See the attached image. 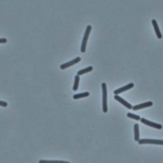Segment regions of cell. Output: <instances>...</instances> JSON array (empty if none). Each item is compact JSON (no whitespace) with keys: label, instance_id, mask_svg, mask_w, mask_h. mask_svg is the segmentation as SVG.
<instances>
[{"label":"cell","instance_id":"cell-1","mask_svg":"<svg viewBox=\"0 0 163 163\" xmlns=\"http://www.w3.org/2000/svg\"><path fill=\"white\" fill-rule=\"evenodd\" d=\"M102 93H103V111L104 113L108 112V105H107V87L105 83H103L101 84Z\"/></svg>","mask_w":163,"mask_h":163},{"label":"cell","instance_id":"cell-2","mask_svg":"<svg viewBox=\"0 0 163 163\" xmlns=\"http://www.w3.org/2000/svg\"><path fill=\"white\" fill-rule=\"evenodd\" d=\"M92 29V27L91 26L89 25L87 26V27L86 28V30H85V34L84 38H83L82 40V46H81V52L82 53H84L85 52V50H86V45H87V43L88 41V38L89 37V34L90 32L91 31Z\"/></svg>","mask_w":163,"mask_h":163},{"label":"cell","instance_id":"cell-3","mask_svg":"<svg viewBox=\"0 0 163 163\" xmlns=\"http://www.w3.org/2000/svg\"><path fill=\"white\" fill-rule=\"evenodd\" d=\"M138 143L140 145L143 144H155L163 145V140H154V139H141L139 140Z\"/></svg>","mask_w":163,"mask_h":163},{"label":"cell","instance_id":"cell-4","mask_svg":"<svg viewBox=\"0 0 163 163\" xmlns=\"http://www.w3.org/2000/svg\"><path fill=\"white\" fill-rule=\"evenodd\" d=\"M140 121L143 124H146V125L149 126L150 127H154V128H156V129H161L162 128V126L161 125V124L151 122V121L148 120L146 119V118H141Z\"/></svg>","mask_w":163,"mask_h":163},{"label":"cell","instance_id":"cell-5","mask_svg":"<svg viewBox=\"0 0 163 163\" xmlns=\"http://www.w3.org/2000/svg\"><path fill=\"white\" fill-rule=\"evenodd\" d=\"M80 61H81V58L80 57H77L75 59H73V60L68 62V63L61 64V66H60V68L61 70H64V69H66V68L72 66H73L74 64L79 63V62Z\"/></svg>","mask_w":163,"mask_h":163},{"label":"cell","instance_id":"cell-6","mask_svg":"<svg viewBox=\"0 0 163 163\" xmlns=\"http://www.w3.org/2000/svg\"><path fill=\"white\" fill-rule=\"evenodd\" d=\"M133 87H134V84H133V83H130V84L125 85V86H124L118 89H117V90H115L114 91L115 95H118V94H120V93H123V92H125L127 90L130 89H132Z\"/></svg>","mask_w":163,"mask_h":163},{"label":"cell","instance_id":"cell-7","mask_svg":"<svg viewBox=\"0 0 163 163\" xmlns=\"http://www.w3.org/2000/svg\"><path fill=\"white\" fill-rule=\"evenodd\" d=\"M153 105V103L152 101H148L146 103H141V104L138 105H135L134 106H133V110L135 111L138 110L140 109H143L145 108H148V107H150Z\"/></svg>","mask_w":163,"mask_h":163},{"label":"cell","instance_id":"cell-8","mask_svg":"<svg viewBox=\"0 0 163 163\" xmlns=\"http://www.w3.org/2000/svg\"><path fill=\"white\" fill-rule=\"evenodd\" d=\"M114 98L115 99H116L117 101L118 102H120L121 104H122L124 106H126V107L127 108H128V109H132L133 108V106L130 104L129 103H128L127 101H126L125 99H122V97H120L119 96H118V95H115L114 96Z\"/></svg>","mask_w":163,"mask_h":163},{"label":"cell","instance_id":"cell-9","mask_svg":"<svg viewBox=\"0 0 163 163\" xmlns=\"http://www.w3.org/2000/svg\"><path fill=\"white\" fill-rule=\"evenodd\" d=\"M152 25L154 26V29H155L157 37H158L159 39H161V38H162V34H161V31H160V29H159V28L158 26V22H157L156 20L152 19Z\"/></svg>","mask_w":163,"mask_h":163},{"label":"cell","instance_id":"cell-10","mask_svg":"<svg viewBox=\"0 0 163 163\" xmlns=\"http://www.w3.org/2000/svg\"><path fill=\"white\" fill-rule=\"evenodd\" d=\"M135 131V140L138 141L140 140V131H139V125L138 124H135L134 126Z\"/></svg>","mask_w":163,"mask_h":163},{"label":"cell","instance_id":"cell-11","mask_svg":"<svg viewBox=\"0 0 163 163\" xmlns=\"http://www.w3.org/2000/svg\"><path fill=\"white\" fill-rule=\"evenodd\" d=\"M39 163H70L68 161H56V160H40Z\"/></svg>","mask_w":163,"mask_h":163},{"label":"cell","instance_id":"cell-12","mask_svg":"<svg viewBox=\"0 0 163 163\" xmlns=\"http://www.w3.org/2000/svg\"><path fill=\"white\" fill-rule=\"evenodd\" d=\"M89 93L88 92H85V93H80V94H75V95L73 96V99H78L80 98H83V97H86L89 96Z\"/></svg>","mask_w":163,"mask_h":163},{"label":"cell","instance_id":"cell-13","mask_svg":"<svg viewBox=\"0 0 163 163\" xmlns=\"http://www.w3.org/2000/svg\"><path fill=\"white\" fill-rule=\"evenodd\" d=\"M93 70V68L92 67V66H89L86 68H85V69H82L81 70H80L79 72H77V75H78V76L80 75H84V74L85 73H89V72H91L92 70Z\"/></svg>","mask_w":163,"mask_h":163},{"label":"cell","instance_id":"cell-14","mask_svg":"<svg viewBox=\"0 0 163 163\" xmlns=\"http://www.w3.org/2000/svg\"><path fill=\"white\" fill-rule=\"evenodd\" d=\"M79 82H80V76L78 75H77L75 77V82H74V85H73V91H76L78 90V85H79Z\"/></svg>","mask_w":163,"mask_h":163},{"label":"cell","instance_id":"cell-15","mask_svg":"<svg viewBox=\"0 0 163 163\" xmlns=\"http://www.w3.org/2000/svg\"><path fill=\"white\" fill-rule=\"evenodd\" d=\"M127 116L131 118H133V119H135L136 120H140L141 119V117L139 116V115H135V114H133L131 113H128L127 114Z\"/></svg>","mask_w":163,"mask_h":163},{"label":"cell","instance_id":"cell-16","mask_svg":"<svg viewBox=\"0 0 163 163\" xmlns=\"http://www.w3.org/2000/svg\"><path fill=\"white\" fill-rule=\"evenodd\" d=\"M0 106H3V107H7V106H8V103L5 101H0Z\"/></svg>","mask_w":163,"mask_h":163},{"label":"cell","instance_id":"cell-17","mask_svg":"<svg viewBox=\"0 0 163 163\" xmlns=\"http://www.w3.org/2000/svg\"><path fill=\"white\" fill-rule=\"evenodd\" d=\"M7 42V38H0V43H5Z\"/></svg>","mask_w":163,"mask_h":163}]
</instances>
